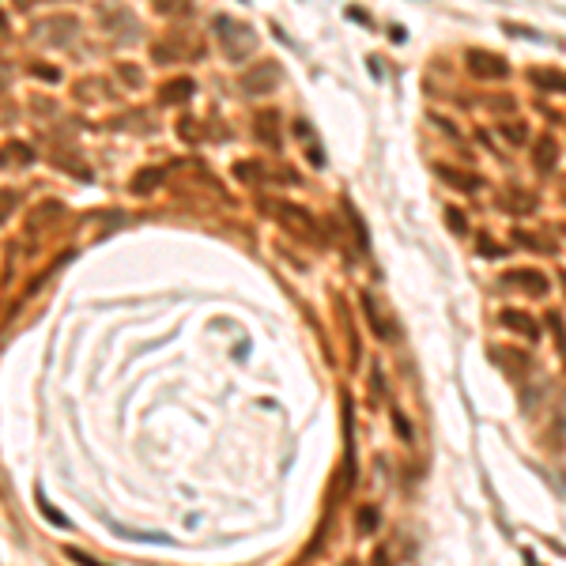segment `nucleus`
<instances>
[{
	"label": "nucleus",
	"mask_w": 566,
	"mask_h": 566,
	"mask_svg": "<svg viewBox=\"0 0 566 566\" xmlns=\"http://www.w3.org/2000/svg\"><path fill=\"white\" fill-rule=\"evenodd\" d=\"M498 325H502L506 333H517V336L532 340V344H540V336H544V329H540V321L532 318V313L517 310V306H506V310L498 313Z\"/></svg>",
	"instance_id": "obj_1"
},
{
	"label": "nucleus",
	"mask_w": 566,
	"mask_h": 566,
	"mask_svg": "<svg viewBox=\"0 0 566 566\" xmlns=\"http://www.w3.org/2000/svg\"><path fill=\"white\" fill-rule=\"evenodd\" d=\"M468 68H472L476 79H502V76H509L506 57L487 53V50H472V53H468Z\"/></svg>",
	"instance_id": "obj_2"
},
{
	"label": "nucleus",
	"mask_w": 566,
	"mask_h": 566,
	"mask_svg": "<svg viewBox=\"0 0 566 566\" xmlns=\"http://www.w3.org/2000/svg\"><path fill=\"white\" fill-rule=\"evenodd\" d=\"M276 64H257V68H249V72H242V91L246 95H264V91H272L276 87Z\"/></svg>",
	"instance_id": "obj_3"
},
{
	"label": "nucleus",
	"mask_w": 566,
	"mask_h": 566,
	"mask_svg": "<svg viewBox=\"0 0 566 566\" xmlns=\"http://www.w3.org/2000/svg\"><path fill=\"white\" fill-rule=\"evenodd\" d=\"M532 163H536L544 174H552L555 163H559V140L552 133H540L536 144H532Z\"/></svg>",
	"instance_id": "obj_4"
},
{
	"label": "nucleus",
	"mask_w": 566,
	"mask_h": 566,
	"mask_svg": "<svg viewBox=\"0 0 566 566\" xmlns=\"http://www.w3.org/2000/svg\"><path fill=\"white\" fill-rule=\"evenodd\" d=\"M502 283H517V287H525L529 295H547V276L544 272H536V269H509L506 276H502Z\"/></svg>",
	"instance_id": "obj_5"
},
{
	"label": "nucleus",
	"mask_w": 566,
	"mask_h": 566,
	"mask_svg": "<svg viewBox=\"0 0 566 566\" xmlns=\"http://www.w3.org/2000/svg\"><path fill=\"white\" fill-rule=\"evenodd\" d=\"M495 362L498 367H506V374H514V378H525L529 374V355L525 351H517V347H495Z\"/></svg>",
	"instance_id": "obj_6"
},
{
	"label": "nucleus",
	"mask_w": 566,
	"mask_h": 566,
	"mask_svg": "<svg viewBox=\"0 0 566 566\" xmlns=\"http://www.w3.org/2000/svg\"><path fill=\"white\" fill-rule=\"evenodd\" d=\"M434 174H438L446 185H453L457 193H476V189H480V177H476V174H465V170H457V166H438Z\"/></svg>",
	"instance_id": "obj_7"
},
{
	"label": "nucleus",
	"mask_w": 566,
	"mask_h": 566,
	"mask_svg": "<svg viewBox=\"0 0 566 566\" xmlns=\"http://www.w3.org/2000/svg\"><path fill=\"white\" fill-rule=\"evenodd\" d=\"M362 310H367V321H370V329H374V336L393 340V325L382 318V310H378V302H374V295H370V291H362Z\"/></svg>",
	"instance_id": "obj_8"
},
{
	"label": "nucleus",
	"mask_w": 566,
	"mask_h": 566,
	"mask_svg": "<svg viewBox=\"0 0 566 566\" xmlns=\"http://www.w3.org/2000/svg\"><path fill=\"white\" fill-rule=\"evenodd\" d=\"M30 159H35V151L19 140H8L4 148H0V166H27Z\"/></svg>",
	"instance_id": "obj_9"
},
{
	"label": "nucleus",
	"mask_w": 566,
	"mask_h": 566,
	"mask_svg": "<svg viewBox=\"0 0 566 566\" xmlns=\"http://www.w3.org/2000/svg\"><path fill=\"white\" fill-rule=\"evenodd\" d=\"M159 99L170 102V106H174V102L193 99V79H189V76H182V79H174V84H166L163 91H159Z\"/></svg>",
	"instance_id": "obj_10"
},
{
	"label": "nucleus",
	"mask_w": 566,
	"mask_h": 566,
	"mask_svg": "<svg viewBox=\"0 0 566 566\" xmlns=\"http://www.w3.org/2000/svg\"><path fill=\"white\" fill-rule=\"evenodd\" d=\"M159 185H163V170L159 166H148V170H140V174L133 177V193H140V197L144 193H155Z\"/></svg>",
	"instance_id": "obj_11"
},
{
	"label": "nucleus",
	"mask_w": 566,
	"mask_h": 566,
	"mask_svg": "<svg viewBox=\"0 0 566 566\" xmlns=\"http://www.w3.org/2000/svg\"><path fill=\"white\" fill-rule=\"evenodd\" d=\"M532 84L544 87V91H566V76L555 68H536L532 72Z\"/></svg>",
	"instance_id": "obj_12"
},
{
	"label": "nucleus",
	"mask_w": 566,
	"mask_h": 566,
	"mask_svg": "<svg viewBox=\"0 0 566 566\" xmlns=\"http://www.w3.org/2000/svg\"><path fill=\"white\" fill-rule=\"evenodd\" d=\"M359 529L374 532L378 529V506H359Z\"/></svg>",
	"instance_id": "obj_13"
},
{
	"label": "nucleus",
	"mask_w": 566,
	"mask_h": 566,
	"mask_svg": "<svg viewBox=\"0 0 566 566\" xmlns=\"http://www.w3.org/2000/svg\"><path fill=\"white\" fill-rule=\"evenodd\" d=\"M38 509H42V514H46V517H50V521L57 525V529H68V517H64V514H61V509H53L50 502H46V498H38Z\"/></svg>",
	"instance_id": "obj_14"
},
{
	"label": "nucleus",
	"mask_w": 566,
	"mask_h": 566,
	"mask_svg": "<svg viewBox=\"0 0 566 566\" xmlns=\"http://www.w3.org/2000/svg\"><path fill=\"white\" fill-rule=\"evenodd\" d=\"M389 416H393V427H396V434H400L404 442H411V427H408V419H404V411H400V408H389Z\"/></svg>",
	"instance_id": "obj_15"
},
{
	"label": "nucleus",
	"mask_w": 566,
	"mask_h": 566,
	"mask_svg": "<svg viewBox=\"0 0 566 566\" xmlns=\"http://www.w3.org/2000/svg\"><path fill=\"white\" fill-rule=\"evenodd\" d=\"M19 204V197H15L12 189H0V223L8 219V215H12V208Z\"/></svg>",
	"instance_id": "obj_16"
},
{
	"label": "nucleus",
	"mask_w": 566,
	"mask_h": 566,
	"mask_svg": "<svg viewBox=\"0 0 566 566\" xmlns=\"http://www.w3.org/2000/svg\"><path fill=\"white\" fill-rule=\"evenodd\" d=\"M506 35H517V38H529V42H540V35L532 27H521V23H502Z\"/></svg>",
	"instance_id": "obj_17"
},
{
	"label": "nucleus",
	"mask_w": 566,
	"mask_h": 566,
	"mask_svg": "<svg viewBox=\"0 0 566 566\" xmlns=\"http://www.w3.org/2000/svg\"><path fill=\"white\" fill-rule=\"evenodd\" d=\"M446 219H449V231L453 234H465V212H460V208H446Z\"/></svg>",
	"instance_id": "obj_18"
},
{
	"label": "nucleus",
	"mask_w": 566,
	"mask_h": 566,
	"mask_svg": "<svg viewBox=\"0 0 566 566\" xmlns=\"http://www.w3.org/2000/svg\"><path fill=\"white\" fill-rule=\"evenodd\" d=\"M517 242H521V246H532V249H547L540 238H532V234H525V231H517Z\"/></svg>",
	"instance_id": "obj_19"
},
{
	"label": "nucleus",
	"mask_w": 566,
	"mask_h": 566,
	"mask_svg": "<svg viewBox=\"0 0 566 566\" xmlns=\"http://www.w3.org/2000/svg\"><path fill=\"white\" fill-rule=\"evenodd\" d=\"M506 133H509V144H521V140H525V128H521V125H509Z\"/></svg>",
	"instance_id": "obj_20"
},
{
	"label": "nucleus",
	"mask_w": 566,
	"mask_h": 566,
	"mask_svg": "<svg viewBox=\"0 0 566 566\" xmlns=\"http://www.w3.org/2000/svg\"><path fill=\"white\" fill-rule=\"evenodd\" d=\"M68 555H72V559H76L79 566H102V563H95V559H87V555H84V552H68Z\"/></svg>",
	"instance_id": "obj_21"
},
{
	"label": "nucleus",
	"mask_w": 566,
	"mask_h": 566,
	"mask_svg": "<svg viewBox=\"0 0 566 566\" xmlns=\"http://www.w3.org/2000/svg\"><path fill=\"white\" fill-rule=\"evenodd\" d=\"M0 27H4V12H0Z\"/></svg>",
	"instance_id": "obj_22"
},
{
	"label": "nucleus",
	"mask_w": 566,
	"mask_h": 566,
	"mask_svg": "<svg viewBox=\"0 0 566 566\" xmlns=\"http://www.w3.org/2000/svg\"><path fill=\"white\" fill-rule=\"evenodd\" d=\"M242 4H246V0H242Z\"/></svg>",
	"instance_id": "obj_23"
}]
</instances>
